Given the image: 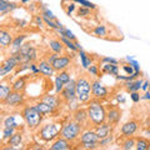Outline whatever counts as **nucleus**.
Here are the masks:
<instances>
[{"label":"nucleus","mask_w":150,"mask_h":150,"mask_svg":"<svg viewBox=\"0 0 150 150\" xmlns=\"http://www.w3.org/2000/svg\"><path fill=\"white\" fill-rule=\"evenodd\" d=\"M86 110H88V116H89V123L94 128L106 121V108L101 103V100L93 98L88 103Z\"/></svg>","instance_id":"obj_1"},{"label":"nucleus","mask_w":150,"mask_h":150,"mask_svg":"<svg viewBox=\"0 0 150 150\" xmlns=\"http://www.w3.org/2000/svg\"><path fill=\"white\" fill-rule=\"evenodd\" d=\"M20 114L23 116V120H24V125L29 130H38L40 128V125L43 124L44 116L35 109V106L33 104L23 105Z\"/></svg>","instance_id":"obj_2"},{"label":"nucleus","mask_w":150,"mask_h":150,"mask_svg":"<svg viewBox=\"0 0 150 150\" xmlns=\"http://www.w3.org/2000/svg\"><path fill=\"white\" fill-rule=\"evenodd\" d=\"M62 128H63V123H59V121H50V123L41 124L36 133L38 138L45 144L53 143L56 138L60 137Z\"/></svg>","instance_id":"obj_3"},{"label":"nucleus","mask_w":150,"mask_h":150,"mask_svg":"<svg viewBox=\"0 0 150 150\" xmlns=\"http://www.w3.org/2000/svg\"><path fill=\"white\" fill-rule=\"evenodd\" d=\"M76 99L80 104H88L93 99L91 79L85 75H79L76 78Z\"/></svg>","instance_id":"obj_4"},{"label":"nucleus","mask_w":150,"mask_h":150,"mask_svg":"<svg viewBox=\"0 0 150 150\" xmlns=\"http://www.w3.org/2000/svg\"><path fill=\"white\" fill-rule=\"evenodd\" d=\"M83 125L79 124L78 121L73 120H67L65 123H63V128L60 131V137L65 138L69 142H71L73 144L76 143L79 138H80V134L83 133Z\"/></svg>","instance_id":"obj_5"},{"label":"nucleus","mask_w":150,"mask_h":150,"mask_svg":"<svg viewBox=\"0 0 150 150\" xmlns=\"http://www.w3.org/2000/svg\"><path fill=\"white\" fill-rule=\"evenodd\" d=\"M99 140L100 139L98 137L95 129H85L80 134L78 143L80 144L81 149L94 150V149H99Z\"/></svg>","instance_id":"obj_6"},{"label":"nucleus","mask_w":150,"mask_h":150,"mask_svg":"<svg viewBox=\"0 0 150 150\" xmlns=\"http://www.w3.org/2000/svg\"><path fill=\"white\" fill-rule=\"evenodd\" d=\"M3 106L6 108H20L25 104V95L21 91H15L13 90L4 100H1Z\"/></svg>","instance_id":"obj_7"},{"label":"nucleus","mask_w":150,"mask_h":150,"mask_svg":"<svg viewBox=\"0 0 150 150\" xmlns=\"http://www.w3.org/2000/svg\"><path fill=\"white\" fill-rule=\"evenodd\" d=\"M60 98H62L63 101L67 105L75 100H78L76 99V79L71 78V80L65 84L63 91L60 93Z\"/></svg>","instance_id":"obj_8"},{"label":"nucleus","mask_w":150,"mask_h":150,"mask_svg":"<svg viewBox=\"0 0 150 150\" xmlns=\"http://www.w3.org/2000/svg\"><path fill=\"white\" fill-rule=\"evenodd\" d=\"M91 93H93V98L99 100H105L109 96V89L100 80V78L91 79Z\"/></svg>","instance_id":"obj_9"},{"label":"nucleus","mask_w":150,"mask_h":150,"mask_svg":"<svg viewBox=\"0 0 150 150\" xmlns=\"http://www.w3.org/2000/svg\"><path fill=\"white\" fill-rule=\"evenodd\" d=\"M8 146H1L3 150H19V149H24V134L20 130H16V133L13 135L6 142Z\"/></svg>","instance_id":"obj_10"},{"label":"nucleus","mask_w":150,"mask_h":150,"mask_svg":"<svg viewBox=\"0 0 150 150\" xmlns=\"http://www.w3.org/2000/svg\"><path fill=\"white\" fill-rule=\"evenodd\" d=\"M20 53L24 56V62L26 63H34L39 58V53H38V49L35 48L31 43H25L21 46Z\"/></svg>","instance_id":"obj_11"},{"label":"nucleus","mask_w":150,"mask_h":150,"mask_svg":"<svg viewBox=\"0 0 150 150\" xmlns=\"http://www.w3.org/2000/svg\"><path fill=\"white\" fill-rule=\"evenodd\" d=\"M71 64H73L71 56H69L67 54H60L59 58L54 62L53 67L56 70V73H58V71H63V70H68L70 67H71Z\"/></svg>","instance_id":"obj_12"},{"label":"nucleus","mask_w":150,"mask_h":150,"mask_svg":"<svg viewBox=\"0 0 150 150\" xmlns=\"http://www.w3.org/2000/svg\"><path fill=\"white\" fill-rule=\"evenodd\" d=\"M139 130V124L135 120H128L120 128L121 137H134Z\"/></svg>","instance_id":"obj_13"},{"label":"nucleus","mask_w":150,"mask_h":150,"mask_svg":"<svg viewBox=\"0 0 150 150\" xmlns=\"http://www.w3.org/2000/svg\"><path fill=\"white\" fill-rule=\"evenodd\" d=\"M38 67L40 70V75H43L45 78H54L56 75V70L50 63H48L45 59H41L38 62Z\"/></svg>","instance_id":"obj_14"},{"label":"nucleus","mask_w":150,"mask_h":150,"mask_svg":"<svg viewBox=\"0 0 150 150\" xmlns=\"http://www.w3.org/2000/svg\"><path fill=\"white\" fill-rule=\"evenodd\" d=\"M48 149H50V150H70V149H73V143L63 137H59V138H56L53 143H50Z\"/></svg>","instance_id":"obj_15"},{"label":"nucleus","mask_w":150,"mask_h":150,"mask_svg":"<svg viewBox=\"0 0 150 150\" xmlns=\"http://www.w3.org/2000/svg\"><path fill=\"white\" fill-rule=\"evenodd\" d=\"M121 119V110L116 106H110L106 109V121L112 125H118Z\"/></svg>","instance_id":"obj_16"},{"label":"nucleus","mask_w":150,"mask_h":150,"mask_svg":"<svg viewBox=\"0 0 150 150\" xmlns=\"http://www.w3.org/2000/svg\"><path fill=\"white\" fill-rule=\"evenodd\" d=\"M28 38L29 35L26 34V33H20V34H18L14 36V40L10 45V48H9V53H13V51H19L21 49V46L25 44V41L28 40Z\"/></svg>","instance_id":"obj_17"},{"label":"nucleus","mask_w":150,"mask_h":150,"mask_svg":"<svg viewBox=\"0 0 150 150\" xmlns=\"http://www.w3.org/2000/svg\"><path fill=\"white\" fill-rule=\"evenodd\" d=\"M33 105H34V106H35V109H36L38 111H39L43 116H45V118H46V116L53 115L54 112L56 111L55 109H53V108H51L49 104H46V103H45V101H43L41 99L36 100L35 103H33Z\"/></svg>","instance_id":"obj_18"},{"label":"nucleus","mask_w":150,"mask_h":150,"mask_svg":"<svg viewBox=\"0 0 150 150\" xmlns=\"http://www.w3.org/2000/svg\"><path fill=\"white\" fill-rule=\"evenodd\" d=\"M41 100L43 101H45L46 104H49L53 109H55V110H58L60 106H62V104H63V99L60 98L58 94H46V95H44L43 98H41Z\"/></svg>","instance_id":"obj_19"},{"label":"nucleus","mask_w":150,"mask_h":150,"mask_svg":"<svg viewBox=\"0 0 150 150\" xmlns=\"http://www.w3.org/2000/svg\"><path fill=\"white\" fill-rule=\"evenodd\" d=\"M14 40V35L10 30H6L5 28H3L1 30H0V46H1V49H8L10 48V45Z\"/></svg>","instance_id":"obj_20"},{"label":"nucleus","mask_w":150,"mask_h":150,"mask_svg":"<svg viewBox=\"0 0 150 150\" xmlns=\"http://www.w3.org/2000/svg\"><path fill=\"white\" fill-rule=\"evenodd\" d=\"M144 80H145V79H143L142 76H140V78H138V79H134V80L125 81V83L123 84V88H124L128 93L140 91V90H142V86H143Z\"/></svg>","instance_id":"obj_21"},{"label":"nucleus","mask_w":150,"mask_h":150,"mask_svg":"<svg viewBox=\"0 0 150 150\" xmlns=\"http://www.w3.org/2000/svg\"><path fill=\"white\" fill-rule=\"evenodd\" d=\"M73 119L75 121H78L79 124H81L83 126H85L89 123V116H88V110L78 108L75 111H73Z\"/></svg>","instance_id":"obj_22"},{"label":"nucleus","mask_w":150,"mask_h":150,"mask_svg":"<svg viewBox=\"0 0 150 150\" xmlns=\"http://www.w3.org/2000/svg\"><path fill=\"white\" fill-rule=\"evenodd\" d=\"M112 124L110 123H108V121H105V123H103L100 125H98L95 126V131H96V134H98V137H99V139H103V138H105L108 137V135H110L112 134Z\"/></svg>","instance_id":"obj_23"},{"label":"nucleus","mask_w":150,"mask_h":150,"mask_svg":"<svg viewBox=\"0 0 150 150\" xmlns=\"http://www.w3.org/2000/svg\"><path fill=\"white\" fill-rule=\"evenodd\" d=\"M78 58H79V60H80L81 68H83V69H85V70L94 63L93 56H91V55H89L84 49H81V50H79V51H78Z\"/></svg>","instance_id":"obj_24"},{"label":"nucleus","mask_w":150,"mask_h":150,"mask_svg":"<svg viewBox=\"0 0 150 150\" xmlns=\"http://www.w3.org/2000/svg\"><path fill=\"white\" fill-rule=\"evenodd\" d=\"M100 69H101V73L105 74V75H111V76H116L120 71V67L118 64H100Z\"/></svg>","instance_id":"obj_25"},{"label":"nucleus","mask_w":150,"mask_h":150,"mask_svg":"<svg viewBox=\"0 0 150 150\" xmlns=\"http://www.w3.org/2000/svg\"><path fill=\"white\" fill-rule=\"evenodd\" d=\"M1 125L3 126H8V128H15L19 129V126H21L19 124L18 118L15 114H8V115H4L3 119H1Z\"/></svg>","instance_id":"obj_26"},{"label":"nucleus","mask_w":150,"mask_h":150,"mask_svg":"<svg viewBox=\"0 0 150 150\" xmlns=\"http://www.w3.org/2000/svg\"><path fill=\"white\" fill-rule=\"evenodd\" d=\"M19 5L14 1H8V0H0V14L4 16L6 14L14 11L15 9H18Z\"/></svg>","instance_id":"obj_27"},{"label":"nucleus","mask_w":150,"mask_h":150,"mask_svg":"<svg viewBox=\"0 0 150 150\" xmlns=\"http://www.w3.org/2000/svg\"><path fill=\"white\" fill-rule=\"evenodd\" d=\"M48 46L53 53H58V54H64L65 49H67L60 39H50L48 41Z\"/></svg>","instance_id":"obj_28"},{"label":"nucleus","mask_w":150,"mask_h":150,"mask_svg":"<svg viewBox=\"0 0 150 150\" xmlns=\"http://www.w3.org/2000/svg\"><path fill=\"white\" fill-rule=\"evenodd\" d=\"M13 91V85H11V83L6 80V78L5 79H1V83H0V101L4 100L5 98L9 95Z\"/></svg>","instance_id":"obj_29"},{"label":"nucleus","mask_w":150,"mask_h":150,"mask_svg":"<svg viewBox=\"0 0 150 150\" xmlns=\"http://www.w3.org/2000/svg\"><path fill=\"white\" fill-rule=\"evenodd\" d=\"M108 33H109V29L104 24H96L91 30V34L96 38H106Z\"/></svg>","instance_id":"obj_30"},{"label":"nucleus","mask_w":150,"mask_h":150,"mask_svg":"<svg viewBox=\"0 0 150 150\" xmlns=\"http://www.w3.org/2000/svg\"><path fill=\"white\" fill-rule=\"evenodd\" d=\"M11 85H13V90L24 93V90L26 89V85H28L26 84V78L25 76H18L15 80L11 83Z\"/></svg>","instance_id":"obj_31"},{"label":"nucleus","mask_w":150,"mask_h":150,"mask_svg":"<svg viewBox=\"0 0 150 150\" xmlns=\"http://www.w3.org/2000/svg\"><path fill=\"white\" fill-rule=\"evenodd\" d=\"M123 140L120 142V148L124 150H133L135 149L137 145V139H134L133 137H121Z\"/></svg>","instance_id":"obj_32"},{"label":"nucleus","mask_w":150,"mask_h":150,"mask_svg":"<svg viewBox=\"0 0 150 150\" xmlns=\"http://www.w3.org/2000/svg\"><path fill=\"white\" fill-rule=\"evenodd\" d=\"M86 71L88 74L90 75L91 78H101L103 76V73H101V69H100V64H98V63H93L90 67H89L86 69Z\"/></svg>","instance_id":"obj_33"},{"label":"nucleus","mask_w":150,"mask_h":150,"mask_svg":"<svg viewBox=\"0 0 150 150\" xmlns=\"http://www.w3.org/2000/svg\"><path fill=\"white\" fill-rule=\"evenodd\" d=\"M16 130L19 129H15V128H8V126H3L1 129V140L3 143H6L9 139H10L14 134L16 133Z\"/></svg>","instance_id":"obj_34"},{"label":"nucleus","mask_w":150,"mask_h":150,"mask_svg":"<svg viewBox=\"0 0 150 150\" xmlns=\"http://www.w3.org/2000/svg\"><path fill=\"white\" fill-rule=\"evenodd\" d=\"M63 8L65 10V14L68 16H71L74 11H76L78 9V4H75L71 0H69V4H67V0H63Z\"/></svg>","instance_id":"obj_35"},{"label":"nucleus","mask_w":150,"mask_h":150,"mask_svg":"<svg viewBox=\"0 0 150 150\" xmlns=\"http://www.w3.org/2000/svg\"><path fill=\"white\" fill-rule=\"evenodd\" d=\"M115 142V137L112 134L108 135V137L103 138L99 140V149H103V148H109L110 145Z\"/></svg>","instance_id":"obj_36"},{"label":"nucleus","mask_w":150,"mask_h":150,"mask_svg":"<svg viewBox=\"0 0 150 150\" xmlns=\"http://www.w3.org/2000/svg\"><path fill=\"white\" fill-rule=\"evenodd\" d=\"M93 11H94V10H91V9H89V8H85V6H79V8L76 9L78 16H79V18H85V19L90 18V16L93 15Z\"/></svg>","instance_id":"obj_37"},{"label":"nucleus","mask_w":150,"mask_h":150,"mask_svg":"<svg viewBox=\"0 0 150 150\" xmlns=\"http://www.w3.org/2000/svg\"><path fill=\"white\" fill-rule=\"evenodd\" d=\"M39 9H40V14L43 16H46V18H49V19H53V20H56V16L54 15V13L48 8L46 4H41Z\"/></svg>","instance_id":"obj_38"},{"label":"nucleus","mask_w":150,"mask_h":150,"mask_svg":"<svg viewBox=\"0 0 150 150\" xmlns=\"http://www.w3.org/2000/svg\"><path fill=\"white\" fill-rule=\"evenodd\" d=\"M149 140L145 138H137V145L135 149L137 150H149Z\"/></svg>","instance_id":"obj_39"},{"label":"nucleus","mask_w":150,"mask_h":150,"mask_svg":"<svg viewBox=\"0 0 150 150\" xmlns=\"http://www.w3.org/2000/svg\"><path fill=\"white\" fill-rule=\"evenodd\" d=\"M71 1H74L75 4H78V5H80V6L89 8V9H91V10H96V9H98L96 4L89 1V0H71Z\"/></svg>","instance_id":"obj_40"},{"label":"nucleus","mask_w":150,"mask_h":150,"mask_svg":"<svg viewBox=\"0 0 150 150\" xmlns=\"http://www.w3.org/2000/svg\"><path fill=\"white\" fill-rule=\"evenodd\" d=\"M65 86V83L62 80V79H59L58 76H54V89H55V93L56 94H60L63 91V89Z\"/></svg>","instance_id":"obj_41"},{"label":"nucleus","mask_w":150,"mask_h":150,"mask_svg":"<svg viewBox=\"0 0 150 150\" xmlns=\"http://www.w3.org/2000/svg\"><path fill=\"white\" fill-rule=\"evenodd\" d=\"M56 76H58L59 79H62V80H63L65 84L69 83L70 80H71V74H70V71H68V70L58 71V73H56Z\"/></svg>","instance_id":"obj_42"},{"label":"nucleus","mask_w":150,"mask_h":150,"mask_svg":"<svg viewBox=\"0 0 150 150\" xmlns=\"http://www.w3.org/2000/svg\"><path fill=\"white\" fill-rule=\"evenodd\" d=\"M125 62L129 63L131 67L135 69V71H142V70H140V64H139V62H138V60L135 59V58H133V56H126V58H125Z\"/></svg>","instance_id":"obj_43"},{"label":"nucleus","mask_w":150,"mask_h":150,"mask_svg":"<svg viewBox=\"0 0 150 150\" xmlns=\"http://www.w3.org/2000/svg\"><path fill=\"white\" fill-rule=\"evenodd\" d=\"M120 69L124 71V74H126V75H133L134 73H135V69L131 67V65L129 64V63H126V62H124V63H121V67H120Z\"/></svg>","instance_id":"obj_44"},{"label":"nucleus","mask_w":150,"mask_h":150,"mask_svg":"<svg viewBox=\"0 0 150 150\" xmlns=\"http://www.w3.org/2000/svg\"><path fill=\"white\" fill-rule=\"evenodd\" d=\"M104 63H108V64H120V60L116 59V58H112V56H101L100 58V64H104Z\"/></svg>","instance_id":"obj_45"},{"label":"nucleus","mask_w":150,"mask_h":150,"mask_svg":"<svg viewBox=\"0 0 150 150\" xmlns=\"http://www.w3.org/2000/svg\"><path fill=\"white\" fill-rule=\"evenodd\" d=\"M29 73L30 75H33V76H35V75L40 74V70H39V67H38V63H31L30 64V68H29Z\"/></svg>","instance_id":"obj_46"},{"label":"nucleus","mask_w":150,"mask_h":150,"mask_svg":"<svg viewBox=\"0 0 150 150\" xmlns=\"http://www.w3.org/2000/svg\"><path fill=\"white\" fill-rule=\"evenodd\" d=\"M130 94V99L133 103H139L140 100H142V95H140V91H133V93H129Z\"/></svg>","instance_id":"obj_47"},{"label":"nucleus","mask_w":150,"mask_h":150,"mask_svg":"<svg viewBox=\"0 0 150 150\" xmlns=\"http://www.w3.org/2000/svg\"><path fill=\"white\" fill-rule=\"evenodd\" d=\"M59 55H60V54H58V53H51V54H49V55H46V56H45V60H46L48 63H50L51 65H53L55 60L59 58Z\"/></svg>","instance_id":"obj_48"},{"label":"nucleus","mask_w":150,"mask_h":150,"mask_svg":"<svg viewBox=\"0 0 150 150\" xmlns=\"http://www.w3.org/2000/svg\"><path fill=\"white\" fill-rule=\"evenodd\" d=\"M34 21H35V24L39 26V28H43L44 24H45V23H44V19H43V16H41V14H40V15H35V16H34Z\"/></svg>","instance_id":"obj_49"},{"label":"nucleus","mask_w":150,"mask_h":150,"mask_svg":"<svg viewBox=\"0 0 150 150\" xmlns=\"http://www.w3.org/2000/svg\"><path fill=\"white\" fill-rule=\"evenodd\" d=\"M116 100H118L119 104H125V103H126V98L123 95V94H116Z\"/></svg>","instance_id":"obj_50"},{"label":"nucleus","mask_w":150,"mask_h":150,"mask_svg":"<svg viewBox=\"0 0 150 150\" xmlns=\"http://www.w3.org/2000/svg\"><path fill=\"white\" fill-rule=\"evenodd\" d=\"M149 86H150V81L145 79L144 83H143V86H142V91H143V93H144V91H148V90H149Z\"/></svg>","instance_id":"obj_51"},{"label":"nucleus","mask_w":150,"mask_h":150,"mask_svg":"<svg viewBox=\"0 0 150 150\" xmlns=\"http://www.w3.org/2000/svg\"><path fill=\"white\" fill-rule=\"evenodd\" d=\"M142 100H146V101H150V91H144L143 95H142Z\"/></svg>","instance_id":"obj_52"},{"label":"nucleus","mask_w":150,"mask_h":150,"mask_svg":"<svg viewBox=\"0 0 150 150\" xmlns=\"http://www.w3.org/2000/svg\"><path fill=\"white\" fill-rule=\"evenodd\" d=\"M18 24H19L18 26H20V28H25V26H26V24H28V21H26V20H20V21L18 23Z\"/></svg>","instance_id":"obj_53"},{"label":"nucleus","mask_w":150,"mask_h":150,"mask_svg":"<svg viewBox=\"0 0 150 150\" xmlns=\"http://www.w3.org/2000/svg\"><path fill=\"white\" fill-rule=\"evenodd\" d=\"M75 46H76V49H78V51L83 49V45H81L80 43H79V41H78V40H75Z\"/></svg>","instance_id":"obj_54"},{"label":"nucleus","mask_w":150,"mask_h":150,"mask_svg":"<svg viewBox=\"0 0 150 150\" xmlns=\"http://www.w3.org/2000/svg\"><path fill=\"white\" fill-rule=\"evenodd\" d=\"M30 1H31V0H20V3L24 4V5H25V4H28V3H30Z\"/></svg>","instance_id":"obj_55"},{"label":"nucleus","mask_w":150,"mask_h":150,"mask_svg":"<svg viewBox=\"0 0 150 150\" xmlns=\"http://www.w3.org/2000/svg\"><path fill=\"white\" fill-rule=\"evenodd\" d=\"M145 134H146V137H148V138L150 139V128H149V129L146 130V133H145Z\"/></svg>","instance_id":"obj_56"},{"label":"nucleus","mask_w":150,"mask_h":150,"mask_svg":"<svg viewBox=\"0 0 150 150\" xmlns=\"http://www.w3.org/2000/svg\"><path fill=\"white\" fill-rule=\"evenodd\" d=\"M148 126H149V128H150V120H149V125H148Z\"/></svg>","instance_id":"obj_57"},{"label":"nucleus","mask_w":150,"mask_h":150,"mask_svg":"<svg viewBox=\"0 0 150 150\" xmlns=\"http://www.w3.org/2000/svg\"><path fill=\"white\" fill-rule=\"evenodd\" d=\"M149 150H150V143H149Z\"/></svg>","instance_id":"obj_58"},{"label":"nucleus","mask_w":150,"mask_h":150,"mask_svg":"<svg viewBox=\"0 0 150 150\" xmlns=\"http://www.w3.org/2000/svg\"><path fill=\"white\" fill-rule=\"evenodd\" d=\"M149 91H150V86H149Z\"/></svg>","instance_id":"obj_59"}]
</instances>
